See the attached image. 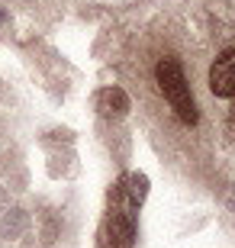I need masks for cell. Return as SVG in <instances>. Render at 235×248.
<instances>
[{
    "instance_id": "5",
    "label": "cell",
    "mask_w": 235,
    "mask_h": 248,
    "mask_svg": "<svg viewBox=\"0 0 235 248\" xmlns=\"http://www.w3.org/2000/svg\"><path fill=\"white\" fill-rule=\"evenodd\" d=\"M119 193H123V197H126V200L139 210V206L145 203V197H148V177L139 174V171H136V174H129L126 181L119 184Z\"/></svg>"
},
{
    "instance_id": "6",
    "label": "cell",
    "mask_w": 235,
    "mask_h": 248,
    "mask_svg": "<svg viewBox=\"0 0 235 248\" xmlns=\"http://www.w3.org/2000/svg\"><path fill=\"white\" fill-rule=\"evenodd\" d=\"M226 132L235 139V100H232V107H229V120H226Z\"/></svg>"
},
{
    "instance_id": "3",
    "label": "cell",
    "mask_w": 235,
    "mask_h": 248,
    "mask_svg": "<svg viewBox=\"0 0 235 248\" xmlns=\"http://www.w3.org/2000/svg\"><path fill=\"white\" fill-rule=\"evenodd\" d=\"M209 91L216 97L235 100V48H226L209 68Z\"/></svg>"
},
{
    "instance_id": "1",
    "label": "cell",
    "mask_w": 235,
    "mask_h": 248,
    "mask_svg": "<svg viewBox=\"0 0 235 248\" xmlns=\"http://www.w3.org/2000/svg\"><path fill=\"white\" fill-rule=\"evenodd\" d=\"M155 81H158V91L164 93V100L171 103V110L177 113V120L184 126H193L200 120V113H197V100L190 93V84H187V74H184L181 62L171 55L161 58L155 64Z\"/></svg>"
},
{
    "instance_id": "4",
    "label": "cell",
    "mask_w": 235,
    "mask_h": 248,
    "mask_svg": "<svg viewBox=\"0 0 235 248\" xmlns=\"http://www.w3.org/2000/svg\"><path fill=\"white\" fill-rule=\"evenodd\" d=\"M94 107L100 110V116H116V120L132 110V103H129V97H126L123 87H103V91H97Z\"/></svg>"
},
{
    "instance_id": "2",
    "label": "cell",
    "mask_w": 235,
    "mask_h": 248,
    "mask_svg": "<svg viewBox=\"0 0 235 248\" xmlns=\"http://www.w3.org/2000/svg\"><path fill=\"white\" fill-rule=\"evenodd\" d=\"M107 235L113 248H132L136 239V206L126 200V206H113L107 216Z\"/></svg>"
}]
</instances>
